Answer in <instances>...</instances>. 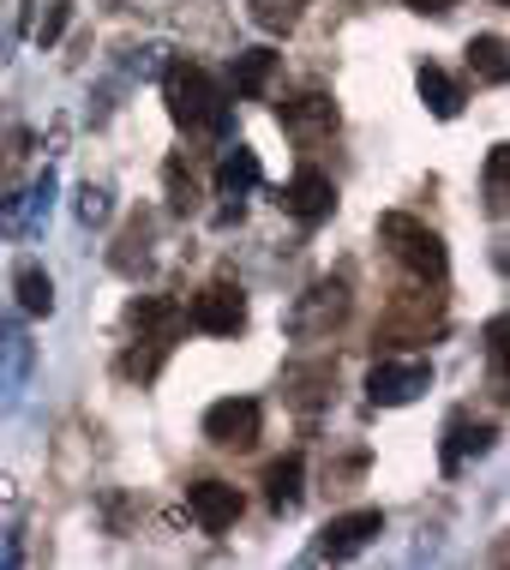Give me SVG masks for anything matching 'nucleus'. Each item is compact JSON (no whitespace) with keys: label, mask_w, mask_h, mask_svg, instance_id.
<instances>
[{"label":"nucleus","mask_w":510,"mask_h":570,"mask_svg":"<svg viewBox=\"0 0 510 570\" xmlns=\"http://www.w3.org/2000/svg\"><path fill=\"white\" fill-rule=\"evenodd\" d=\"M301 7L306 0H253V19L265 30H295L301 24Z\"/></svg>","instance_id":"b1692460"},{"label":"nucleus","mask_w":510,"mask_h":570,"mask_svg":"<svg viewBox=\"0 0 510 570\" xmlns=\"http://www.w3.org/2000/svg\"><path fill=\"white\" fill-rule=\"evenodd\" d=\"M301 481H306V462H301V451L276 456L271 469H265V504H271L276 517H288V511L301 504V492H306Z\"/></svg>","instance_id":"4468645a"},{"label":"nucleus","mask_w":510,"mask_h":570,"mask_svg":"<svg viewBox=\"0 0 510 570\" xmlns=\"http://www.w3.org/2000/svg\"><path fill=\"white\" fill-rule=\"evenodd\" d=\"M127 331L150 348H175V336L187 331V306L168 301V295H138L127 306Z\"/></svg>","instance_id":"0eeeda50"},{"label":"nucleus","mask_w":510,"mask_h":570,"mask_svg":"<svg viewBox=\"0 0 510 570\" xmlns=\"http://www.w3.org/2000/svg\"><path fill=\"white\" fill-rule=\"evenodd\" d=\"M72 210H79L85 228H102L108 217H115V193H108V187H79V205H72Z\"/></svg>","instance_id":"393cba45"},{"label":"nucleus","mask_w":510,"mask_h":570,"mask_svg":"<svg viewBox=\"0 0 510 570\" xmlns=\"http://www.w3.org/2000/svg\"><path fill=\"white\" fill-rule=\"evenodd\" d=\"M384 534V511H343L318 529V559H354L361 547H373Z\"/></svg>","instance_id":"1a4fd4ad"},{"label":"nucleus","mask_w":510,"mask_h":570,"mask_svg":"<svg viewBox=\"0 0 510 570\" xmlns=\"http://www.w3.org/2000/svg\"><path fill=\"white\" fill-rule=\"evenodd\" d=\"M444 331V301L439 295H409L391 306V318L379 325V343H426Z\"/></svg>","instance_id":"6e6552de"},{"label":"nucleus","mask_w":510,"mask_h":570,"mask_svg":"<svg viewBox=\"0 0 510 570\" xmlns=\"http://www.w3.org/2000/svg\"><path fill=\"white\" fill-rule=\"evenodd\" d=\"M349 306H354V295H349L343 276H318V283H306V295L288 306L283 325H288L295 343H318V336H331L349 318Z\"/></svg>","instance_id":"7ed1b4c3"},{"label":"nucleus","mask_w":510,"mask_h":570,"mask_svg":"<svg viewBox=\"0 0 510 570\" xmlns=\"http://www.w3.org/2000/svg\"><path fill=\"white\" fill-rule=\"evenodd\" d=\"M504 180H510V150L504 145H492L487 150V210H492V217H504Z\"/></svg>","instance_id":"5701e85b"},{"label":"nucleus","mask_w":510,"mask_h":570,"mask_svg":"<svg viewBox=\"0 0 510 570\" xmlns=\"http://www.w3.org/2000/svg\"><path fill=\"white\" fill-rule=\"evenodd\" d=\"M276 120H283L288 138H324V132H336V102L324 90H301V97H288L276 109Z\"/></svg>","instance_id":"f8f14e48"},{"label":"nucleus","mask_w":510,"mask_h":570,"mask_svg":"<svg viewBox=\"0 0 510 570\" xmlns=\"http://www.w3.org/2000/svg\"><path fill=\"white\" fill-rule=\"evenodd\" d=\"M150 235H157V223L138 210V217L127 223V235H120V246L108 253V265H115L120 276H138V271H150Z\"/></svg>","instance_id":"f3484780"},{"label":"nucleus","mask_w":510,"mask_h":570,"mask_svg":"<svg viewBox=\"0 0 510 570\" xmlns=\"http://www.w3.org/2000/svg\"><path fill=\"white\" fill-rule=\"evenodd\" d=\"M276 205H283L295 223H324L336 210V187H331V175H318V168H301V175L283 187Z\"/></svg>","instance_id":"9b49d317"},{"label":"nucleus","mask_w":510,"mask_h":570,"mask_svg":"<svg viewBox=\"0 0 510 570\" xmlns=\"http://www.w3.org/2000/svg\"><path fill=\"white\" fill-rule=\"evenodd\" d=\"M379 240H384V253H391L421 288H426V283L439 288L444 271H451L444 235H439V228H426L421 217H409V210H384V217H379Z\"/></svg>","instance_id":"f03ea898"},{"label":"nucleus","mask_w":510,"mask_h":570,"mask_svg":"<svg viewBox=\"0 0 510 570\" xmlns=\"http://www.w3.org/2000/svg\"><path fill=\"white\" fill-rule=\"evenodd\" d=\"M258 433H265V409L253 396H223V403L205 409V439L216 451H253Z\"/></svg>","instance_id":"20e7f679"},{"label":"nucleus","mask_w":510,"mask_h":570,"mask_svg":"<svg viewBox=\"0 0 510 570\" xmlns=\"http://www.w3.org/2000/svg\"><path fill=\"white\" fill-rule=\"evenodd\" d=\"M187 325L205 331V336H241L246 331V295H241V283L198 288L193 306H187Z\"/></svg>","instance_id":"423d86ee"},{"label":"nucleus","mask_w":510,"mask_h":570,"mask_svg":"<svg viewBox=\"0 0 510 570\" xmlns=\"http://www.w3.org/2000/svg\"><path fill=\"white\" fill-rule=\"evenodd\" d=\"M421 102H426L439 120H457V115H462V85H457L444 67H432V60H426V67H421Z\"/></svg>","instance_id":"6ab92c4d"},{"label":"nucleus","mask_w":510,"mask_h":570,"mask_svg":"<svg viewBox=\"0 0 510 570\" xmlns=\"http://www.w3.org/2000/svg\"><path fill=\"white\" fill-rule=\"evenodd\" d=\"M331 384H336L331 361H301V366H288V373H283V396L295 409H318L324 396H331Z\"/></svg>","instance_id":"2eb2a0df"},{"label":"nucleus","mask_w":510,"mask_h":570,"mask_svg":"<svg viewBox=\"0 0 510 570\" xmlns=\"http://www.w3.org/2000/svg\"><path fill=\"white\" fill-rule=\"evenodd\" d=\"M163 187H168V210H175V217H193L198 210V180H193V168L180 157L163 163Z\"/></svg>","instance_id":"4be33fe9"},{"label":"nucleus","mask_w":510,"mask_h":570,"mask_svg":"<svg viewBox=\"0 0 510 570\" xmlns=\"http://www.w3.org/2000/svg\"><path fill=\"white\" fill-rule=\"evenodd\" d=\"M499 7H510V0H499Z\"/></svg>","instance_id":"c85d7f7f"},{"label":"nucleus","mask_w":510,"mask_h":570,"mask_svg":"<svg viewBox=\"0 0 510 570\" xmlns=\"http://www.w3.org/2000/svg\"><path fill=\"white\" fill-rule=\"evenodd\" d=\"M469 72H474L481 85H504V72H510L504 37H492V30H487V37H474V42H469Z\"/></svg>","instance_id":"412c9836"},{"label":"nucleus","mask_w":510,"mask_h":570,"mask_svg":"<svg viewBox=\"0 0 510 570\" xmlns=\"http://www.w3.org/2000/svg\"><path fill=\"white\" fill-rule=\"evenodd\" d=\"M421 391H432V366L426 361H379L373 373H366V403L373 409H403L414 403Z\"/></svg>","instance_id":"39448f33"},{"label":"nucleus","mask_w":510,"mask_h":570,"mask_svg":"<svg viewBox=\"0 0 510 570\" xmlns=\"http://www.w3.org/2000/svg\"><path fill=\"white\" fill-rule=\"evenodd\" d=\"M403 7H414V12H451L457 0H403Z\"/></svg>","instance_id":"cd10ccee"},{"label":"nucleus","mask_w":510,"mask_h":570,"mask_svg":"<svg viewBox=\"0 0 510 570\" xmlns=\"http://www.w3.org/2000/svg\"><path fill=\"white\" fill-rule=\"evenodd\" d=\"M492 439H499V426H492V421H474V414H451V426H444V474H457L469 456H481Z\"/></svg>","instance_id":"ddd939ff"},{"label":"nucleus","mask_w":510,"mask_h":570,"mask_svg":"<svg viewBox=\"0 0 510 570\" xmlns=\"http://www.w3.org/2000/svg\"><path fill=\"white\" fill-rule=\"evenodd\" d=\"M67 19H72V0H55V7H49V19L37 24V42H42V49H49V42H60V30H67Z\"/></svg>","instance_id":"bb28decb"},{"label":"nucleus","mask_w":510,"mask_h":570,"mask_svg":"<svg viewBox=\"0 0 510 570\" xmlns=\"http://www.w3.org/2000/svg\"><path fill=\"white\" fill-rule=\"evenodd\" d=\"M163 102H168V120L180 132H223L228 127L223 85L205 67H193V60H168L163 67Z\"/></svg>","instance_id":"f257e3e1"},{"label":"nucleus","mask_w":510,"mask_h":570,"mask_svg":"<svg viewBox=\"0 0 510 570\" xmlns=\"http://www.w3.org/2000/svg\"><path fill=\"white\" fill-rule=\"evenodd\" d=\"M24 366H30V343H24V331L12 325V331H7V379L19 384V379H24Z\"/></svg>","instance_id":"a878e982"},{"label":"nucleus","mask_w":510,"mask_h":570,"mask_svg":"<svg viewBox=\"0 0 510 570\" xmlns=\"http://www.w3.org/2000/svg\"><path fill=\"white\" fill-rule=\"evenodd\" d=\"M12 295H19V306L30 318L55 313V283H49V271H42L37 258H19V271H12Z\"/></svg>","instance_id":"dca6fc26"},{"label":"nucleus","mask_w":510,"mask_h":570,"mask_svg":"<svg viewBox=\"0 0 510 570\" xmlns=\"http://www.w3.org/2000/svg\"><path fill=\"white\" fill-rule=\"evenodd\" d=\"M276 67H283V55H271V49H246V55H235V90H241L246 102H258V97L271 90Z\"/></svg>","instance_id":"a211bd4d"},{"label":"nucleus","mask_w":510,"mask_h":570,"mask_svg":"<svg viewBox=\"0 0 510 570\" xmlns=\"http://www.w3.org/2000/svg\"><path fill=\"white\" fill-rule=\"evenodd\" d=\"M187 511H193V522L205 534H228L241 522V511H246V499L228 481H193L187 487Z\"/></svg>","instance_id":"9d476101"},{"label":"nucleus","mask_w":510,"mask_h":570,"mask_svg":"<svg viewBox=\"0 0 510 570\" xmlns=\"http://www.w3.org/2000/svg\"><path fill=\"white\" fill-rule=\"evenodd\" d=\"M216 187H223L228 198H241L246 187H258V150H246V145H235L223 163H216Z\"/></svg>","instance_id":"aec40b11"}]
</instances>
